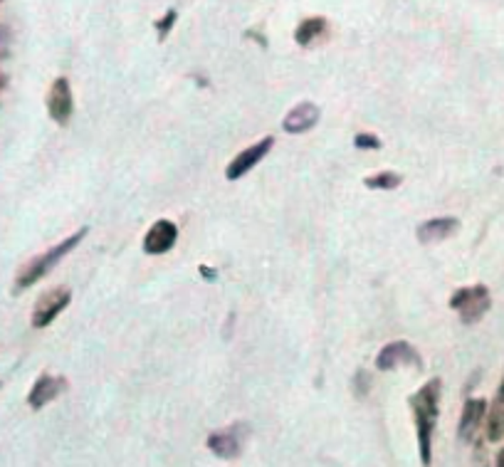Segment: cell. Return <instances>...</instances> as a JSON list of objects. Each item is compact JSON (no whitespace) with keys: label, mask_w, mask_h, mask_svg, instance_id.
Instances as JSON below:
<instances>
[{"label":"cell","mask_w":504,"mask_h":467,"mask_svg":"<svg viewBox=\"0 0 504 467\" xmlns=\"http://www.w3.org/2000/svg\"><path fill=\"white\" fill-rule=\"evenodd\" d=\"M441 394L442 381L441 378H431L428 384H423L408 398V405L413 411L415 433H418V452H421L423 467H431L432 460V433H435L438 415H441Z\"/></svg>","instance_id":"obj_1"},{"label":"cell","mask_w":504,"mask_h":467,"mask_svg":"<svg viewBox=\"0 0 504 467\" xmlns=\"http://www.w3.org/2000/svg\"><path fill=\"white\" fill-rule=\"evenodd\" d=\"M87 235H90V228H80L77 233L67 235V238L60 240L54 248H50V250H45L43 255L33 258V260L27 262L25 268L18 272V277H15V292H23V289L33 287L35 282L47 277V275H50V272H53L54 268H57V265H60V262L74 250V248H80V243L87 238Z\"/></svg>","instance_id":"obj_2"},{"label":"cell","mask_w":504,"mask_h":467,"mask_svg":"<svg viewBox=\"0 0 504 467\" xmlns=\"http://www.w3.org/2000/svg\"><path fill=\"white\" fill-rule=\"evenodd\" d=\"M492 306V297L485 285H472V287H460L451 297V309L460 315L462 324H475L489 312Z\"/></svg>","instance_id":"obj_3"},{"label":"cell","mask_w":504,"mask_h":467,"mask_svg":"<svg viewBox=\"0 0 504 467\" xmlns=\"http://www.w3.org/2000/svg\"><path fill=\"white\" fill-rule=\"evenodd\" d=\"M247 435H250V428L245 423H233V425H226L220 431L210 433L206 445L208 450H213V455H218V458H240L245 443H247Z\"/></svg>","instance_id":"obj_4"},{"label":"cell","mask_w":504,"mask_h":467,"mask_svg":"<svg viewBox=\"0 0 504 467\" xmlns=\"http://www.w3.org/2000/svg\"><path fill=\"white\" fill-rule=\"evenodd\" d=\"M70 302H73L70 287H53L43 292L40 299L35 302V309H33V319H30L33 329H45V326H50L70 306Z\"/></svg>","instance_id":"obj_5"},{"label":"cell","mask_w":504,"mask_h":467,"mask_svg":"<svg viewBox=\"0 0 504 467\" xmlns=\"http://www.w3.org/2000/svg\"><path fill=\"white\" fill-rule=\"evenodd\" d=\"M401 366H413L415 371H423V359H421V351L415 349L413 344L403 342V339H398V342H391L386 344L383 349L378 351L376 356V369L388 374V371H396Z\"/></svg>","instance_id":"obj_6"},{"label":"cell","mask_w":504,"mask_h":467,"mask_svg":"<svg viewBox=\"0 0 504 467\" xmlns=\"http://www.w3.org/2000/svg\"><path fill=\"white\" fill-rule=\"evenodd\" d=\"M275 149V136H262L260 141H255L252 146H247L245 151H240L235 156L233 161L226 166V179L228 180H240L243 176L257 166L262 159H267V153Z\"/></svg>","instance_id":"obj_7"},{"label":"cell","mask_w":504,"mask_h":467,"mask_svg":"<svg viewBox=\"0 0 504 467\" xmlns=\"http://www.w3.org/2000/svg\"><path fill=\"white\" fill-rule=\"evenodd\" d=\"M74 112V94L73 87H70V80L67 77H57L50 87V94H47V114L53 119L54 124L64 126L70 119H73Z\"/></svg>","instance_id":"obj_8"},{"label":"cell","mask_w":504,"mask_h":467,"mask_svg":"<svg viewBox=\"0 0 504 467\" xmlns=\"http://www.w3.org/2000/svg\"><path fill=\"white\" fill-rule=\"evenodd\" d=\"M179 243V225L173 223V220H156V223L146 230L144 235V252L146 255H153V258H159V255H166V252H171Z\"/></svg>","instance_id":"obj_9"},{"label":"cell","mask_w":504,"mask_h":467,"mask_svg":"<svg viewBox=\"0 0 504 467\" xmlns=\"http://www.w3.org/2000/svg\"><path fill=\"white\" fill-rule=\"evenodd\" d=\"M64 391H67V378L43 374V376L33 384L30 394H27V405H30L33 411H43L47 404L57 401Z\"/></svg>","instance_id":"obj_10"},{"label":"cell","mask_w":504,"mask_h":467,"mask_svg":"<svg viewBox=\"0 0 504 467\" xmlns=\"http://www.w3.org/2000/svg\"><path fill=\"white\" fill-rule=\"evenodd\" d=\"M319 117H322V112H319L315 102H302L295 109H289L287 117L282 119V129L292 136L306 134V131H312L319 124Z\"/></svg>","instance_id":"obj_11"},{"label":"cell","mask_w":504,"mask_h":467,"mask_svg":"<svg viewBox=\"0 0 504 467\" xmlns=\"http://www.w3.org/2000/svg\"><path fill=\"white\" fill-rule=\"evenodd\" d=\"M458 230H460L458 218L441 216V218H431V220H425V223L418 225L415 238H418V243L432 245V243H442V240H448V238H452Z\"/></svg>","instance_id":"obj_12"},{"label":"cell","mask_w":504,"mask_h":467,"mask_svg":"<svg viewBox=\"0 0 504 467\" xmlns=\"http://www.w3.org/2000/svg\"><path fill=\"white\" fill-rule=\"evenodd\" d=\"M487 415V401L485 398H468L462 405V415H460L458 435L460 441H470L478 433L480 423Z\"/></svg>","instance_id":"obj_13"},{"label":"cell","mask_w":504,"mask_h":467,"mask_svg":"<svg viewBox=\"0 0 504 467\" xmlns=\"http://www.w3.org/2000/svg\"><path fill=\"white\" fill-rule=\"evenodd\" d=\"M326 18H322V15H315V18H305L302 23L297 25V30H295V40H297L299 47H309L315 40H319V37L325 35L326 33Z\"/></svg>","instance_id":"obj_14"},{"label":"cell","mask_w":504,"mask_h":467,"mask_svg":"<svg viewBox=\"0 0 504 467\" xmlns=\"http://www.w3.org/2000/svg\"><path fill=\"white\" fill-rule=\"evenodd\" d=\"M487 438L492 443L502 441L504 438V384L497 391V398L492 408H489V415H487Z\"/></svg>","instance_id":"obj_15"},{"label":"cell","mask_w":504,"mask_h":467,"mask_svg":"<svg viewBox=\"0 0 504 467\" xmlns=\"http://www.w3.org/2000/svg\"><path fill=\"white\" fill-rule=\"evenodd\" d=\"M401 183H403V176L398 171H381L363 179V186L371 190H396Z\"/></svg>","instance_id":"obj_16"},{"label":"cell","mask_w":504,"mask_h":467,"mask_svg":"<svg viewBox=\"0 0 504 467\" xmlns=\"http://www.w3.org/2000/svg\"><path fill=\"white\" fill-rule=\"evenodd\" d=\"M176 18H179V13L176 10H166V15L161 20H156L153 25H156V33H159V40H166L169 33H171V27L176 25Z\"/></svg>","instance_id":"obj_17"},{"label":"cell","mask_w":504,"mask_h":467,"mask_svg":"<svg viewBox=\"0 0 504 467\" xmlns=\"http://www.w3.org/2000/svg\"><path fill=\"white\" fill-rule=\"evenodd\" d=\"M354 146L361 149V151H369V149H381V139L376 134H356L354 136Z\"/></svg>","instance_id":"obj_18"},{"label":"cell","mask_w":504,"mask_h":467,"mask_svg":"<svg viewBox=\"0 0 504 467\" xmlns=\"http://www.w3.org/2000/svg\"><path fill=\"white\" fill-rule=\"evenodd\" d=\"M366 391H369V374H366V371H359V374H356V394L366 395Z\"/></svg>","instance_id":"obj_19"},{"label":"cell","mask_w":504,"mask_h":467,"mask_svg":"<svg viewBox=\"0 0 504 467\" xmlns=\"http://www.w3.org/2000/svg\"><path fill=\"white\" fill-rule=\"evenodd\" d=\"M5 54H8V33L0 25V57H5Z\"/></svg>","instance_id":"obj_20"},{"label":"cell","mask_w":504,"mask_h":467,"mask_svg":"<svg viewBox=\"0 0 504 467\" xmlns=\"http://www.w3.org/2000/svg\"><path fill=\"white\" fill-rule=\"evenodd\" d=\"M200 275L208 279V282H213V279H218V270H210V268H206V265H200Z\"/></svg>","instance_id":"obj_21"},{"label":"cell","mask_w":504,"mask_h":467,"mask_svg":"<svg viewBox=\"0 0 504 467\" xmlns=\"http://www.w3.org/2000/svg\"><path fill=\"white\" fill-rule=\"evenodd\" d=\"M495 467H504V448L499 450V455H497V462H495Z\"/></svg>","instance_id":"obj_22"}]
</instances>
